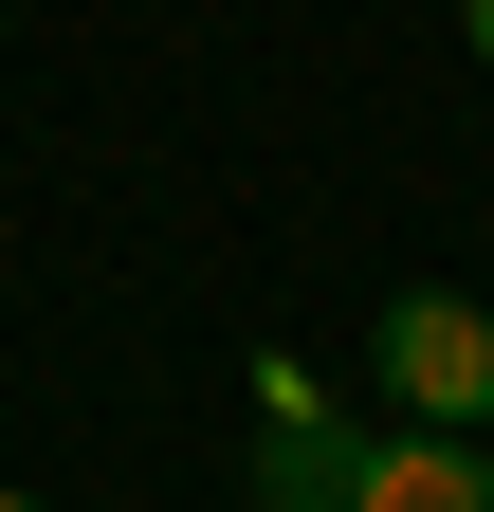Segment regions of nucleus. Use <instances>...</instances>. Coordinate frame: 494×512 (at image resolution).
Here are the masks:
<instances>
[{"label":"nucleus","instance_id":"obj_2","mask_svg":"<svg viewBox=\"0 0 494 512\" xmlns=\"http://www.w3.org/2000/svg\"><path fill=\"white\" fill-rule=\"evenodd\" d=\"M257 512H366V458H385V439H348L330 421V384L293 366V348H257Z\"/></svg>","mask_w":494,"mask_h":512},{"label":"nucleus","instance_id":"obj_3","mask_svg":"<svg viewBox=\"0 0 494 512\" xmlns=\"http://www.w3.org/2000/svg\"><path fill=\"white\" fill-rule=\"evenodd\" d=\"M366 512H494V458L476 439H385L366 458Z\"/></svg>","mask_w":494,"mask_h":512},{"label":"nucleus","instance_id":"obj_5","mask_svg":"<svg viewBox=\"0 0 494 512\" xmlns=\"http://www.w3.org/2000/svg\"><path fill=\"white\" fill-rule=\"evenodd\" d=\"M0 512H37V494H0Z\"/></svg>","mask_w":494,"mask_h":512},{"label":"nucleus","instance_id":"obj_1","mask_svg":"<svg viewBox=\"0 0 494 512\" xmlns=\"http://www.w3.org/2000/svg\"><path fill=\"white\" fill-rule=\"evenodd\" d=\"M366 366H385V403H403L421 439H494V311H476V293H385Z\"/></svg>","mask_w":494,"mask_h":512},{"label":"nucleus","instance_id":"obj_4","mask_svg":"<svg viewBox=\"0 0 494 512\" xmlns=\"http://www.w3.org/2000/svg\"><path fill=\"white\" fill-rule=\"evenodd\" d=\"M458 37H476V74H494V0H458Z\"/></svg>","mask_w":494,"mask_h":512}]
</instances>
